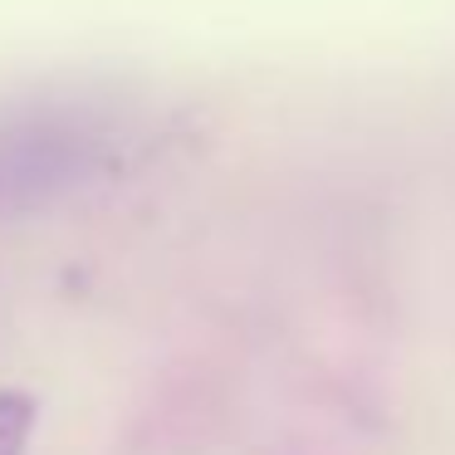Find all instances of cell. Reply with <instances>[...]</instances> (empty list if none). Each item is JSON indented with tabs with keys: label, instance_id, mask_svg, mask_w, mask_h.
<instances>
[{
	"label": "cell",
	"instance_id": "6da1fadb",
	"mask_svg": "<svg viewBox=\"0 0 455 455\" xmlns=\"http://www.w3.org/2000/svg\"><path fill=\"white\" fill-rule=\"evenodd\" d=\"M35 426V402L25 392H0V455H25Z\"/></svg>",
	"mask_w": 455,
	"mask_h": 455
}]
</instances>
